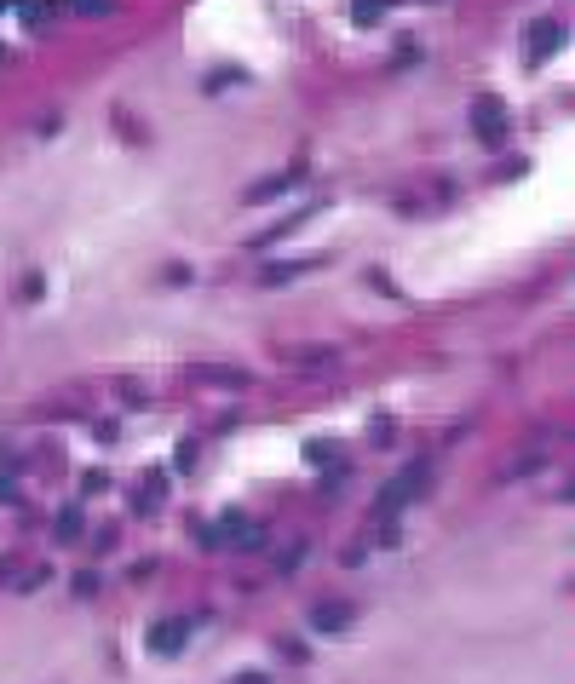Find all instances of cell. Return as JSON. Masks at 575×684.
I'll return each instance as SVG.
<instances>
[{
  "label": "cell",
  "mask_w": 575,
  "mask_h": 684,
  "mask_svg": "<svg viewBox=\"0 0 575 684\" xmlns=\"http://www.w3.org/2000/svg\"><path fill=\"white\" fill-rule=\"evenodd\" d=\"M472 133H478L489 150H501V144H506V110H501V98H478V104H472Z\"/></svg>",
  "instance_id": "obj_1"
},
{
  "label": "cell",
  "mask_w": 575,
  "mask_h": 684,
  "mask_svg": "<svg viewBox=\"0 0 575 684\" xmlns=\"http://www.w3.org/2000/svg\"><path fill=\"white\" fill-rule=\"evenodd\" d=\"M420 483H426V466H409L403 478H391V483H386V495H380V512H386V518H391V512H403V501H409Z\"/></svg>",
  "instance_id": "obj_2"
},
{
  "label": "cell",
  "mask_w": 575,
  "mask_h": 684,
  "mask_svg": "<svg viewBox=\"0 0 575 684\" xmlns=\"http://www.w3.org/2000/svg\"><path fill=\"white\" fill-rule=\"evenodd\" d=\"M558 46H564V23L541 18L535 29H529V58H535V64H547V58L558 52Z\"/></svg>",
  "instance_id": "obj_3"
},
{
  "label": "cell",
  "mask_w": 575,
  "mask_h": 684,
  "mask_svg": "<svg viewBox=\"0 0 575 684\" xmlns=\"http://www.w3.org/2000/svg\"><path fill=\"white\" fill-rule=\"evenodd\" d=\"M184 639H190V621H161V627H150V650H156V656H173Z\"/></svg>",
  "instance_id": "obj_4"
},
{
  "label": "cell",
  "mask_w": 575,
  "mask_h": 684,
  "mask_svg": "<svg viewBox=\"0 0 575 684\" xmlns=\"http://www.w3.org/2000/svg\"><path fill=\"white\" fill-rule=\"evenodd\" d=\"M380 18H386V0H357V6H351V23H357V29H374Z\"/></svg>",
  "instance_id": "obj_5"
},
{
  "label": "cell",
  "mask_w": 575,
  "mask_h": 684,
  "mask_svg": "<svg viewBox=\"0 0 575 684\" xmlns=\"http://www.w3.org/2000/svg\"><path fill=\"white\" fill-rule=\"evenodd\" d=\"M12 6H18V18H23V23H41L46 12L58 6V0H12Z\"/></svg>",
  "instance_id": "obj_6"
},
{
  "label": "cell",
  "mask_w": 575,
  "mask_h": 684,
  "mask_svg": "<svg viewBox=\"0 0 575 684\" xmlns=\"http://www.w3.org/2000/svg\"><path fill=\"white\" fill-rule=\"evenodd\" d=\"M69 6H75L81 18H104V12H110L115 0H69Z\"/></svg>",
  "instance_id": "obj_7"
},
{
  "label": "cell",
  "mask_w": 575,
  "mask_h": 684,
  "mask_svg": "<svg viewBox=\"0 0 575 684\" xmlns=\"http://www.w3.org/2000/svg\"><path fill=\"white\" fill-rule=\"evenodd\" d=\"M230 684H265V673H242V679H230Z\"/></svg>",
  "instance_id": "obj_8"
},
{
  "label": "cell",
  "mask_w": 575,
  "mask_h": 684,
  "mask_svg": "<svg viewBox=\"0 0 575 684\" xmlns=\"http://www.w3.org/2000/svg\"><path fill=\"white\" fill-rule=\"evenodd\" d=\"M0 12H12V0H0Z\"/></svg>",
  "instance_id": "obj_9"
},
{
  "label": "cell",
  "mask_w": 575,
  "mask_h": 684,
  "mask_svg": "<svg viewBox=\"0 0 575 684\" xmlns=\"http://www.w3.org/2000/svg\"><path fill=\"white\" fill-rule=\"evenodd\" d=\"M0 64H6V46H0Z\"/></svg>",
  "instance_id": "obj_10"
}]
</instances>
